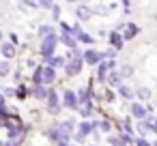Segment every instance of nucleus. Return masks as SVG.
Listing matches in <instances>:
<instances>
[{
    "label": "nucleus",
    "mask_w": 157,
    "mask_h": 146,
    "mask_svg": "<svg viewBox=\"0 0 157 146\" xmlns=\"http://www.w3.org/2000/svg\"><path fill=\"white\" fill-rule=\"evenodd\" d=\"M54 80H56V71H54L52 67H39V69L35 71V82H37V86L52 84Z\"/></svg>",
    "instance_id": "1"
},
{
    "label": "nucleus",
    "mask_w": 157,
    "mask_h": 146,
    "mask_svg": "<svg viewBox=\"0 0 157 146\" xmlns=\"http://www.w3.org/2000/svg\"><path fill=\"white\" fill-rule=\"evenodd\" d=\"M69 62H67V75H78L80 71H82V58H80V54H78V50H73L71 54H69Z\"/></svg>",
    "instance_id": "2"
},
{
    "label": "nucleus",
    "mask_w": 157,
    "mask_h": 146,
    "mask_svg": "<svg viewBox=\"0 0 157 146\" xmlns=\"http://www.w3.org/2000/svg\"><path fill=\"white\" fill-rule=\"evenodd\" d=\"M54 50H56V35H52V37H48V39L43 41V45H41V54H43L45 58H50Z\"/></svg>",
    "instance_id": "3"
},
{
    "label": "nucleus",
    "mask_w": 157,
    "mask_h": 146,
    "mask_svg": "<svg viewBox=\"0 0 157 146\" xmlns=\"http://www.w3.org/2000/svg\"><path fill=\"white\" fill-rule=\"evenodd\" d=\"M48 101H50V103H48V112L54 114V116L60 114V105H58V97H56V92H50V95H48Z\"/></svg>",
    "instance_id": "4"
},
{
    "label": "nucleus",
    "mask_w": 157,
    "mask_h": 146,
    "mask_svg": "<svg viewBox=\"0 0 157 146\" xmlns=\"http://www.w3.org/2000/svg\"><path fill=\"white\" fill-rule=\"evenodd\" d=\"M78 103H80V101H78V97H75L71 90H65V105H67L69 110H75V107H78Z\"/></svg>",
    "instance_id": "5"
},
{
    "label": "nucleus",
    "mask_w": 157,
    "mask_h": 146,
    "mask_svg": "<svg viewBox=\"0 0 157 146\" xmlns=\"http://www.w3.org/2000/svg\"><path fill=\"white\" fill-rule=\"evenodd\" d=\"M103 58V54H99V52H95V50H88L86 54H84V60L88 62V65H95V62H99Z\"/></svg>",
    "instance_id": "6"
},
{
    "label": "nucleus",
    "mask_w": 157,
    "mask_h": 146,
    "mask_svg": "<svg viewBox=\"0 0 157 146\" xmlns=\"http://www.w3.org/2000/svg\"><path fill=\"white\" fill-rule=\"evenodd\" d=\"M131 114H133L138 120H144V118H146V110H144V105H140V103H133V105H131Z\"/></svg>",
    "instance_id": "7"
},
{
    "label": "nucleus",
    "mask_w": 157,
    "mask_h": 146,
    "mask_svg": "<svg viewBox=\"0 0 157 146\" xmlns=\"http://www.w3.org/2000/svg\"><path fill=\"white\" fill-rule=\"evenodd\" d=\"M110 69H112V62H110V60H105V62H101V65H99V80H101V82H105V77H108Z\"/></svg>",
    "instance_id": "8"
},
{
    "label": "nucleus",
    "mask_w": 157,
    "mask_h": 146,
    "mask_svg": "<svg viewBox=\"0 0 157 146\" xmlns=\"http://www.w3.org/2000/svg\"><path fill=\"white\" fill-rule=\"evenodd\" d=\"M75 15H78L82 22H86V20H90V15H93V9H88V7H78Z\"/></svg>",
    "instance_id": "9"
},
{
    "label": "nucleus",
    "mask_w": 157,
    "mask_h": 146,
    "mask_svg": "<svg viewBox=\"0 0 157 146\" xmlns=\"http://www.w3.org/2000/svg\"><path fill=\"white\" fill-rule=\"evenodd\" d=\"M2 56L5 58H13L15 56V45L13 43H2Z\"/></svg>",
    "instance_id": "10"
},
{
    "label": "nucleus",
    "mask_w": 157,
    "mask_h": 146,
    "mask_svg": "<svg viewBox=\"0 0 157 146\" xmlns=\"http://www.w3.org/2000/svg\"><path fill=\"white\" fill-rule=\"evenodd\" d=\"M105 82H108L110 86H121V75H118V71H116V73H108Z\"/></svg>",
    "instance_id": "11"
},
{
    "label": "nucleus",
    "mask_w": 157,
    "mask_h": 146,
    "mask_svg": "<svg viewBox=\"0 0 157 146\" xmlns=\"http://www.w3.org/2000/svg\"><path fill=\"white\" fill-rule=\"evenodd\" d=\"M118 75H121V80H123V77H131V75H133V69H131L129 65H123V67L118 69Z\"/></svg>",
    "instance_id": "12"
},
{
    "label": "nucleus",
    "mask_w": 157,
    "mask_h": 146,
    "mask_svg": "<svg viewBox=\"0 0 157 146\" xmlns=\"http://www.w3.org/2000/svg\"><path fill=\"white\" fill-rule=\"evenodd\" d=\"M52 35H54V28H50V26H41V28H39V37L48 39V37H52Z\"/></svg>",
    "instance_id": "13"
},
{
    "label": "nucleus",
    "mask_w": 157,
    "mask_h": 146,
    "mask_svg": "<svg viewBox=\"0 0 157 146\" xmlns=\"http://www.w3.org/2000/svg\"><path fill=\"white\" fill-rule=\"evenodd\" d=\"M11 73V65L5 60V62H0V77H5V75H9Z\"/></svg>",
    "instance_id": "14"
},
{
    "label": "nucleus",
    "mask_w": 157,
    "mask_h": 146,
    "mask_svg": "<svg viewBox=\"0 0 157 146\" xmlns=\"http://www.w3.org/2000/svg\"><path fill=\"white\" fill-rule=\"evenodd\" d=\"M118 92H121V97H125V99H131V97H133L131 88H127V86H118Z\"/></svg>",
    "instance_id": "15"
},
{
    "label": "nucleus",
    "mask_w": 157,
    "mask_h": 146,
    "mask_svg": "<svg viewBox=\"0 0 157 146\" xmlns=\"http://www.w3.org/2000/svg\"><path fill=\"white\" fill-rule=\"evenodd\" d=\"M136 95H138L140 99H148V97H151V90H148V88H144V86H140V88L136 90Z\"/></svg>",
    "instance_id": "16"
},
{
    "label": "nucleus",
    "mask_w": 157,
    "mask_h": 146,
    "mask_svg": "<svg viewBox=\"0 0 157 146\" xmlns=\"http://www.w3.org/2000/svg\"><path fill=\"white\" fill-rule=\"evenodd\" d=\"M35 95H37L39 99H45V97H48L50 92H48V90H45L43 86H37V88H35Z\"/></svg>",
    "instance_id": "17"
},
{
    "label": "nucleus",
    "mask_w": 157,
    "mask_h": 146,
    "mask_svg": "<svg viewBox=\"0 0 157 146\" xmlns=\"http://www.w3.org/2000/svg\"><path fill=\"white\" fill-rule=\"evenodd\" d=\"M90 129H93V127H90V122H82V125H80V135H84V137H86V133H90Z\"/></svg>",
    "instance_id": "18"
},
{
    "label": "nucleus",
    "mask_w": 157,
    "mask_h": 146,
    "mask_svg": "<svg viewBox=\"0 0 157 146\" xmlns=\"http://www.w3.org/2000/svg\"><path fill=\"white\" fill-rule=\"evenodd\" d=\"M136 32H138V28H136L133 24H129V26H127V32H125V39H131Z\"/></svg>",
    "instance_id": "19"
},
{
    "label": "nucleus",
    "mask_w": 157,
    "mask_h": 146,
    "mask_svg": "<svg viewBox=\"0 0 157 146\" xmlns=\"http://www.w3.org/2000/svg\"><path fill=\"white\" fill-rule=\"evenodd\" d=\"M63 43H65V45H69V47H75V41H73L69 35H65V37H63Z\"/></svg>",
    "instance_id": "20"
},
{
    "label": "nucleus",
    "mask_w": 157,
    "mask_h": 146,
    "mask_svg": "<svg viewBox=\"0 0 157 146\" xmlns=\"http://www.w3.org/2000/svg\"><path fill=\"white\" fill-rule=\"evenodd\" d=\"M112 41H114V45H116V47H121V45H123V41H121V37H118L116 32H112Z\"/></svg>",
    "instance_id": "21"
},
{
    "label": "nucleus",
    "mask_w": 157,
    "mask_h": 146,
    "mask_svg": "<svg viewBox=\"0 0 157 146\" xmlns=\"http://www.w3.org/2000/svg\"><path fill=\"white\" fill-rule=\"evenodd\" d=\"M110 144H112V146H125V142L118 140V137H110Z\"/></svg>",
    "instance_id": "22"
},
{
    "label": "nucleus",
    "mask_w": 157,
    "mask_h": 146,
    "mask_svg": "<svg viewBox=\"0 0 157 146\" xmlns=\"http://www.w3.org/2000/svg\"><path fill=\"white\" fill-rule=\"evenodd\" d=\"M78 37H80V39H82V41H84V43H93V39H90V37H88V35H84V32H80V35H78Z\"/></svg>",
    "instance_id": "23"
},
{
    "label": "nucleus",
    "mask_w": 157,
    "mask_h": 146,
    "mask_svg": "<svg viewBox=\"0 0 157 146\" xmlns=\"http://www.w3.org/2000/svg\"><path fill=\"white\" fill-rule=\"evenodd\" d=\"M50 62H52L54 67H60V65H63V58H54V60H50Z\"/></svg>",
    "instance_id": "24"
},
{
    "label": "nucleus",
    "mask_w": 157,
    "mask_h": 146,
    "mask_svg": "<svg viewBox=\"0 0 157 146\" xmlns=\"http://www.w3.org/2000/svg\"><path fill=\"white\" fill-rule=\"evenodd\" d=\"M101 129H103V131H108V129H110V122H105V120H103V122H101Z\"/></svg>",
    "instance_id": "25"
},
{
    "label": "nucleus",
    "mask_w": 157,
    "mask_h": 146,
    "mask_svg": "<svg viewBox=\"0 0 157 146\" xmlns=\"http://www.w3.org/2000/svg\"><path fill=\"white\" fill-rule=\"evenodd\" d=\"M41 5L43 7H52V0H41Z\"/></svg>",
    "instance_id": "26"
},
{
    "label": "nucleus",
    "mask_w": 157,
    "mask_h": 146,
    "mask_svg": "<svg viewBox=\"0 0 157 146\" xmlns=\"http://www.w3.org/2000/svg\"><path fill=\"white\" fill-rule=\"evenodd\" d=\"M138 146H148V144H146V142H144V140L140 137V140H138Z\"/></svg>",
    "instance_id": "27"
},
{
    "label": "nucleus",
    "mask_w": 157,
    "mask_h": 146,
    "mask_svg": "<svg viewBox=\"0 0 157 146\" xmlns=\"http://www.w3.org/2000/svg\"><path fill=\"white\" fill-rule=\"evenodd\" d=\"M0 41H2V30H0Z\"/></svg>",
    "instance_id": "28"
},
{
    "label": "nucleus",
    "mask_w": 157,
    "mask_h": 146,
    "mask_svg": "<svg viewBox=\"0 0 157 146\" xmlns=\"http://www.w3.org/2000/svg\"><path fill=\"white\" fill-rule=\"evenodd\" d=\"M67 2H75V0H67Z\"/></svg>",
    "instance_id": "29"
},
{
    "label": "nucleus",
    "mask_w": 157,
    "mask_h": 146,
    "mask_svg": "<svg viewBox=\"0 0 157 146\" xmlns=\"http://www.w3.org/2000/svg\"><path fill=\"white\" fill-rule=\"evenodd\" d=\"M0 17H2V15H0Z\"/></svg>",
    "instance_id": "30"
}]
</instances>
